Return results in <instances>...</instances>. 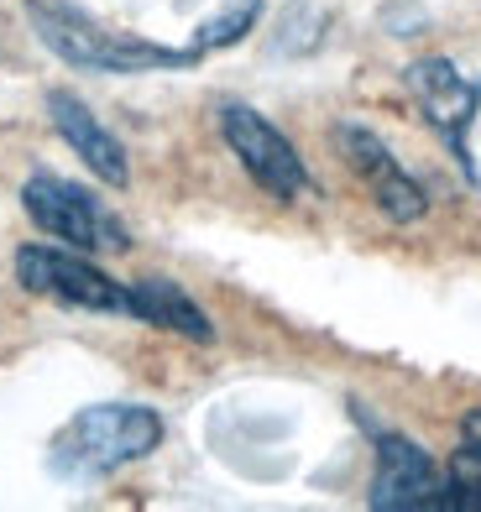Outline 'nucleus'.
<instances>
[{
  "label": "nucleus",
  "instance_id": "nucleus-1",
  "mask_svg": "<svg viewBox=\"0 0 481 512\" xmlns=\"http://www.w3.org/2000/svg\"><path fill=\"white\" fill-rule=\"evenodd\" d=\"M27 16H32V32L42 37V48L63 58L68 68H84V74H157V68H183L199 58L194 48L183 53V48H163V42L105 27L79 0H27Z\"/></svg>",
  "mask_w": 481,
  "mask_h": 512
},
{
  "label": "nucleus",
  "instance_id": "nucleus-2",
  "mask_svg": "<svg viewBox=\"0 0 481 512\" xmlns=\"http://www.w3.org/2000/svg\"><path fill=\"white\" fill-rule=\"evenodd\" d=\"M157 445H163V418H157V408L95 403V408H79L53 434L48 465L63 481H100V476H116L121 465L152 455Z\"/></svg>",
  "mask_w": 481,
  "mask_h": 512
},
{
  "label": "nucleus",
  "instance_id": "nucleus-3",
  "mask_svg": "<svg viewBox=\"0 0 481 512\" xmlns=\"http://www.w3.org/2000/svg\"><path fill=\"white\" fill-rule=\"evenodd\" d=\"M21 209H27V220L42 230V236H53L74 251H126L131 236L126 225L116 220V209L105 199H95L89 189L79 183H68L58 173H32L21 183Z\"/></svg>",
  "mask_w": 481,
  "mask_h": 512
},
{
  "label": "nucleus",
  "instance_id": "nucleus-4",
  "mask_svg": "<svg viewBox=\"0 0 481 512\" xmlns=\"http://www.w3.org/2000/svg\"><path fill=\"white\" fill-rule=\"evenodd\" d=\"M220 136L246 168V178L257 183V189H267L278 204H299L304 194H314V178L304 168L299 147H293L262 110H251L241 100H225L220 105Z\"/></svg>",
  "mask_w": 481,
  "mask_h": 512
},
{
  "label": "nucleus",
  "instance_id": "nucleus-5",
  "mask_svg": "<svg viewBox=\"0 0 481 512\" xmlns=\"http://www.w3.org/2000/svg\"><path fill=\"white\" fill-rule=\"evenodd\" d=\"M16 283L37 298H58L84 314H126L131 319V283H116L110 272L89 262V251L58 246H21L16 251Z\"/></svg>",
  "mask_w": 481,
  "mask_h": 512
},
{
  "label": "nucleus",
  "instance_id": "nucleus-6",
  "mask_svg": "<svg viewBox=\"0 0 481 512\" xmlns=\"http://www.w3.org/2000/svg\"><path fill=\"white\" fill-rule=\"evenodd\" d=\"M335 147H340V157L351 162V173L366 183V194L377 199V209H382L393 225H414V220L429 215L424 183L393 157V147H387L377 131H366V126H356V121H340V126H335Z\"/></svg>",
  "mask_w": 481,
  "mask_h": 512
},
{
  "label": "nucleus",
  "instance_id": "nucleus-7",
  "mask_svg": "<svg viewBox=\"0 0 481 512\" xmlns=\"http://www.w3.org/2000/svg\"><path fill=\"white\" fill-rule=\"evenodd\" d=\"M408 79V95L419 100L424 121L445 136V147L466 162L471 173V152H466V131L476 126V110H481V79L461 74L450 58H419L403 68Z\"/></svg>",
  "mask_w": 481,
  "mask_h": 512
},
{
  "label": "nucleus",
  "instance_id": "nucleus-8",
  "mask_svg": "<svg viewBox=\"0 0 481 512\" xmlns=\"http://www.w3.org/2000/svg\"><path fill=\"white\" fill-rule=\"evenodd\" d=\"M445 471L434 465L414 439L382 434L377 439V471H372V502L377 512H440Z\"/></svg>",
  "mask_w": 481,
  "mask_h": 512
},
{
  "label": "nucleus",
  "instance_id": "nucleus-9",
  "mask_svg": "<svg viewBox=\"0 0 481 512\" xmlns=\"http://www.w3.org/2000/svg\"><path fill=\"white\" fill-rule=\"evenodd\" d=\"M48 115H53V131L74 147V157H84L89 173H95L100 183H110V189H126V183H131L126 147H121V136L110 126H100L95 110H89L79 95H68V89H53V95H48Z\"/></svg>",
  "mask_w": 481,
  "mask_h": 512
},
{
  "label": "nucleus",
  "instance_id": "nucleus-10",
  "mask_svg": "<svg viewBox=\"0 0 481 512\" xmlns=\"http://www.w3.org/2000/svg\"><path fill=\"white\" fill-rule=\"evenodd\" d=\"M131 319L152 324V330H168V335H183L194 345L215 340L210 314H204L178 283H168V277H136L131 283Z\"/></svg>",
  "mask_w": 481,
  "mask_h": 512
},
{
  "label": "nucleus",
  "instance_id": "nucleus-11",
  "mask_svg": "<svg viewBox=\"0 0 481 512\" xmlns=\"http://www.w3.org/2000/svg\"><path fill=\"white\" fill-rule=\"evenodd\" d=\"M262 16V0H231L220 16H210L204 27L194 32V53H210V48H231V42H241L251 27H257Z\"/></svg>",
  "mask_w": 481,
  "mask_h": 512
},
{
  "label": "nucleus",
  "instance_id": "nucleus-12",
  "mask_svg": "<svg viewBox=\"0 0 481 512\" xmlns=\"http://www.w3.org/2000/svg\"><path fill=\"white\" fill-rule=\"evenodd\" d=\"M440 512H481V455L476 450H455L450 471H445V497Z\"/></svg>",
  "mask_w": 481,
  "mask_h": 512
},
{
  "label": "nucleus",
  "instance_id": "nucleus-13",
  "mask_svg": "<svg viewBox=\"0 0 481 512\" xmlns=\"http://www.w3.org/2000/svg\"><path fill=\"white\" fill-rule=\"evenodd\" d=\"M461 445L481 455V408H471V413L461 418Z\"/></svg>",
  "mask_w": 481,
  "mask_h": 512
}]
</instances>
